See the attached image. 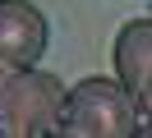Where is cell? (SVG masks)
Listing matches in <instances>:
<instances>
[{
    "instance_id": "obj_2",
    "label": "cell",
    "mask_w": 152,
    "mask_h": 138,
    "mask_svg": "<svg viewBox=\"0 0 152 138\" xmlns=\"http://www.w3.org/2000/svg\"><path fill=\"white\" fill-rule=\"evenodd\" d=\"M60 138H134V97L120 88V78H83L65 88L56 120Z\"/></svg>"
},
{
    "instance_id": "obj_4",
    "label": "cell",
    "mask_w": 152,
    "mask_h": 138,
    "mask_svg": "<svg viewBox=\"0 0 152 138\" xmlns=\"http://www.w3.org/2000/svg\"><path fill=\"white\" fill-rule=\"evenodd\" d=\"M115 74H120V88L134 97V106H148V88H152V23L148 18H134L120 28Z\"/></svg>"
},
{
    "instance_id": "obj_1",
    "label": "cell",
    "mask_w": 152,
    "mask_h": 138,
    "mask_svg": "<svg viewBox=\"0 0 152 138\" xmlns=\"http://www.w3.org/2000/svg\"><path fill=\"white\" fill-rule=\"evenodd\" d=\"M65 83L37 64H0V138L56 134Z\"/></svg>"
},
{
    "instance_id": "obj_3",
    "label": "cell",
    "mask_w": 152,
    "mask_h": 138,
    "mask_svg": "<svg viewBox=\"0 0 152 138\" xmlns=\"http://www.w3.org/2000/svg\"><path fill=\"white\" fill-rule=\"evenodd\" d=\"M51 46V23L28 0H0V64H37Z\"/></svg>"
}]
</instances>
